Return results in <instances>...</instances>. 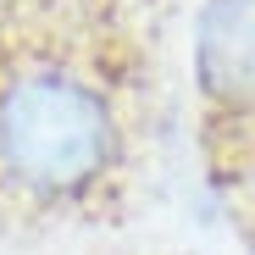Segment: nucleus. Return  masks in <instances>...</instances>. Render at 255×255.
<instances>
[{"label":"nucleus","mask_w":255,"mask_h":255,"mask_svg":"<svg viewBox=\"0 0 255 255\" xmlns=\"http://www.w3.org/2000/svg\"><path fill=\"white\" fill-rule=\"evenodd\" d=\"M133 172V111L78 0H0V228L83 222Z\"/></svg>","instance_id":"f257e3e1"},{"label":"nucleus","mask_w":255,"mask_h":255,"mask_svg":"<svg viewBox=\"0 0 255 255\" xmlns=\"http://www.w3.org/2000/svg\"><path fill=\"white\" fill-rule=\"evenodd\" d=\"M189 83L211 178L239 189L255 172V0H194Z\"/></svg>","instance_id":"f03ea898"},{"label":"nucleus","mask_w":255,"mask_h":255,"mask_svg":"<svg viewBox=\"0 0 255 255\" xmlns=\"http://www.w3.org/2000/svg\"><path fill=\"white\" fill-rule=\"evenodd\" d=\"M233 194H239V205H244V222H250V233H255V172H250V178H244Z\"/></svg>","instance_id":"7ed1b4c3"}]
</instances>
